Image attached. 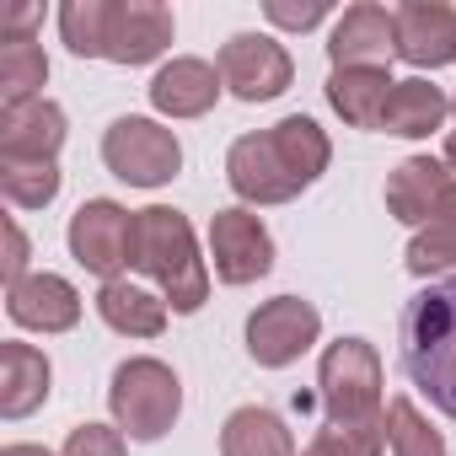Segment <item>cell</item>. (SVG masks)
Returning <instances> with one entry per match:
<instances>
[{
  "label": "cell",
  "mask_w": 456,
  "mask_h": 456,
  "mask_svg": "<svg viewBox=\"0 0 456 456\" xmlns=\"http://www.w3.org/2000/svg\"><path fill=\"white\" fill-rule=\"evenodd\" d=\"M328 161H333V145L317 129V118L290 113L274 129L242 134L225 151V183L242 204H290L328 172Z\"/></svg>",
  "instance_id": "obj_1"
},
{
  "label": "cell",
  "mask_w": 456,
  "mask_h": 456,
  "mask_svg": "<svg viewBox=\"0 0 456 456\" xmlns=\"http://www.w3.org/2000/svg\"><path fill=\"white\" fill-rule=\"evenodd\" d=\"M397 354L408 381L429 397V408L456 424V274L429 280L403 306Z\"/></svg>",
  "instance_id": "obj_2"
},
{
  "label": "cell",
  "mask_w": 456,
  "mask_h": 456,
  "mask_svg": "<svg viewBox=\"0 0 456 456\" xmlns=\"http://www.w3.org/2000/svg\"><path fill=\"white\" fill-rule=\"evenodd\" d=\"M129 269H140L145 280H156L161 301L177 317H193L209 301V264L199 258L193 225L183 209L151 204L134 209V248H129Z\"/></svg>",
  "instance_id": "obj_3"
},
{
  "label": "cell",
  "mask_w": 456,
  "mask_h": 456,
  "mask_svg": "<svg viewBox=\"0 0 456 456\" xmlns=\"http://www.w3.org/2000/svg\"><path fill=\"white\" fill-rule=\"evenodd\" d=\"M317 403H322V424L338 429H381V354L365 338H338L322 349L317 365Z\"/></svg>",
  "instance_id": "obj_4"
},
{
  "label": "cell",
  "mask_w": 456,
  "mask_h": 456,
  "mask_svg": "<svg viewBox=\"0 0 456 456\" xmlns=\"http://www.w3.org/2000/svg\"><path fill=\"white\" fill-rule=\"evenodd\" d=\"M108 408H113V424L129 440L151 445V440H161L177 424V413H183V381H177V370L167 360H151V354L124 360L113 370Z\"/></svg>",
  "instance_id": "obj_5"
},
{
  "label": "cell",
  "mask_w": 456,
  "mask_h": 456,
  "mask_svg": "<svg viewBox=\"0 0 456 456\" xmlns=\"http://www.w3.org/2000/svg\"><path fill=\"white\" fill-rule=\"evenodd\" d=\"M102 161H108V172H113L118 183H129V188H161V183H172V177L183 172V145H177V134H172L167 124L129 113V118H113V124H108V134H102Z\"/></svg>",
  "instance_id": "obj_6"
},
{
  "label": "cell",
  "mask_w": 456,
  "mask_h": 456,
  "mask_svg": "<svg viewBox=\"0 0 456 456\" xmlns=\"http://www.w3.org/2000/svg\"><path fill=\"white\" fill-rule=\"evenodd\" d=\"M65 242H70V258H76L86 274H97L102 285H108V280H124L129 248H134V215H129L124 204H113V199H86V204L70 215Z\"/></svg>",
  "instance_id": "obj_7"
},
{
  "label": "cell",
  "mask_w": 456,
  "mask_h": 456,
  "mask_svg": "<svg viewBox=\"0 0 456 456\" xmlns=\"http://www.w3.org/2000/svg\"><path fill=\"white\" fill-rule=\"evenodd\" d=\"M220 81L237 102H274L290 92L296 65L285 54V44H274L269 33H232L220 44Z\"/></svg>",
  "instance_id": "obj_8"
},
{
  "label": "cell",
  "mask_w": 456,
  "mask_h": 456,
  "mask_svg": "<svg viewBox=\"0 0 456 456\" xmlns=\"http://www.w3.org/2000/svg\"><path fill=\"white\" fill-rule=\"evenodd\" d=\"M317 338H322V312L301 296H274L248 317V354L264 370L296 365Z\"/></svg>",
  "instance_id": "obj_9"
},
{
  "label": "cell",
  "mask_w": 456,
  "mask_h": 456,
  "mask_svg": "<svg viewBox=\"0 0 456 456\" xmlns=\"http://www.w3.org/2000/svg\"><path fill=\"white\" fill-rule=\"evenodd\" d=\"M209 258H215V280L220 285H253L274 269V237L269 225L237 204V209H215L209 220Z\"/></svg>",
  "instance_id": "obj_10"
},
{
  "label": "cell",
  "mask_w": 456,
  "mask_h": 456,
  "mask_svg": "<svg viewBox=\"0 0 456 456\" xmlns=\"http://www.w3.org/2000/svg\"><path fill=\"white\" fill-rule=\"evenodd\" d=\"M172 12L151 6V0H108V22H102V60L113 65H151L172 44Z\"/></svg>",
  "instance_id": "obj_11"
},
{
  "label": "cell",
  "mask_w": 456,
  "mask_h": 456,
  "mask_svg": "<svg viewBox=\"0 0 456 456\" xmlns=\"http://www.w3.org/2000/svg\"><path fill=\"white\" fill-rule=\"evenodd\" d=\"M392 28H397V60H408L413 70L456 65V6H445V0H403L392 12Z\"/></svg>",
  "instance_id": "obj_12"
},
{
  "label": "cell",
  "mask_w": 456,
  "mask_h": 456,
  "mask_svg": "<svg viewBox=\"0 0 456 456\" xmlns=\"http://www.w3.org/2000/svg\"><path fill=\"white\" fill-rule=\"evenodd\" d=\"M397 54V28H392V12L387 6H349L333 33H328V60L333 70H387V60Z\"/></svg>",
  "instance_id": "obj_13"
},
{
  "label": "cell",
  "mask_w": 456,
  "mask_h": 456,
  "mask_svg": "<svg viewBox=\"0 0 456 456\" xmlns=\"http://www.w3.org/2000/svg\"><path fill=\"white\" fill-rule=\"evenodd\" d=\"M6 312L28 333H70L81 322V290L65 274H28L22 285L6 290Z\"/></svg>",
  "instance_id": "obj_14"
},
{
  "label": "cell",
  "mask_w": 456,
  "mask_h": 456,
  "mask_svg": "<svg viewBox=\"0 0 456 456\" xmlns=\"http://www.w3.org/2000/svg\"><path fill=\"white\" fill-rule=\"evenodd\" d=\"M65 134V108L49 97L0 108V161H60Z\"/></svg>",
  "instance_id": "obj_15"
},
{
  "label": "cell",
  "mask_w": 456,
  "mask_h": 456,
  "mask_svg": "<svg viewBox=\"0 0 456 456\" xmlns=\"http://www.w3.org/2000/svg\"><path fill=\"white\" fill-rule=\"evenodd\" d=\"M451 188H456V177L445 172V161H435V156H408V161L392 167V177H387V215H397L403 225H429Z\"/></svg>",
  "instance_id": "obj_16"
},
{
  "label": "cell",
  "mask_w": 456,
  "mask_h": 456,
  "mask_svg": "<svg viewBox=\"0 0 456 456\" xmlns=\"http://www.w3.org/2000/svg\"><path fill=\"white\" fill-rule=\"evenodd\" d=\"M220 92H225V81L209 60H172L151 81V108L167 118H204L220 102Z\"/></svg>",
  "instance_id": "obj_17"
},
{
  "label": "cell",
  "mask_w": 456,
  "mask_h": 456,
  "mask_svg": "<svg viewBox=\"0 0 456 456\" xmlns=\"http://www.w3.org/2000/svg\"><path fill=\"white\" fill-rule=\"evenodd\" d=\"M54 392V370H49V354L33 349V344H0V413L6 419H28L49 403Z\"/></svg>",
  "instance_id": "obj_18"
},
{
  "label": "cell",
  "mask_w": 456,
  "mask_h": 456,
  "mask_svg": "<svg viewBox=\"0 0 456 456\" xmlns=\"http://www.w3.org/2000/svg\"><path fill=\"white\" fill-rule=\"evenodd\" d=\"M445 113H451V97H445L435 81L408 76V81L392 86V97H387V108H381V129L397 134V140H424V134H435V129L445 124Z\"/></svg>",
  "instance_id": "obj_19"
},
{
  "label": "cell",
  "mask_w": 456,
  "mask_h": 456,
  "mask_svg": "<svg viewBox=\"0 0 456 456\" xmlns=\"http://www.w3.org/2000/svg\"><path fill=\"white\" fill-rule=\"evenodd\" d=\"M167 301L161 296H151V290H140V285H129V280H108L102 290H97V317L113 328V333H124V338H161V328H167Z\"/></svg>",
  "instance_id": "obj_20"
},
{
  "label": "cell",
  "mask_w": 456,
  "mask_h": 456,
  "mask_svg": "<svg viewBox=\"0 0 456 456\" xmlns=\"http://www.w3.org/2000/svg\"><path fill=\"white\" fill-rule=\"evenodd\" d=\"M220 456H296V440L274 408L248 403L220 424Z\"/></svg>",
  "instance_id": "obj_21"
},
{
  "label": "cell",
  "mask_w": 456,
  "mask_h": 456,
  "mask_svg": "<svg viewBox=\"0 0 456 456\" xmlns=\"http://www.w3.org/2000/svg\"><path fill=\"white\" fill-rule=\"evenodd\" d=\"M392 70H333L328 76V102L349 129H381V108L392 97Z\"/></svg>",
  "instance_id": "obj_22"
},
{
  "label": "cell",
  "mask_w": 456,
  "mask_h": 456,
  "mask_svg": "<svg viewBox=\"0 0 456 456\" xmlns=\"http://www.w3.org/2000/svg\"><path fill=\"white\" fill-rule=\"evenodd\" d=\"M49 81V60L38 38H0V108H22Z\"/></svg>",
  "instance_id": "obj_23"
},
{
  "label": "cell",
  "mask_w": 456,
  "mask_h": 456,
  "mask_svg": "<svg viewBox=\"0 0 456 456\" xmlns=\"http://www.w3.org/2000/svg\"><path fill=\"white\" fill-rule=\"evenodd\" d=\"M419 280H435L445 269H456V188L445 193V204L435 209L429 225H419L413 242H408V258H403Z\"/></svg>",
  "instance_id": "obj_24"
},
{
  "label": "cell",
  "mask_w": 456,
  "mask_h": 456,
  "mask_svg": "<svg viewBox=\"0 0 456 456\" xmlns=\"http://www.w3.org/2000/svg\"><path fill=\"white\" fill-rule=\"evenodd\" d=\"M0 193L12 209H44L60 199V161H0Z\"/></svg>",
  "instance_id": "obj_25"
},
{
  "label": "cell",
  "mask_w": 456,
  "mask_h": 456,
  "mask_svg": "<svg viewBox=\"0 0 456 456\" xmlns=\"http://www.w3.org/2000/svg\"><path fill=\"white\" fill-rule=\"evenodd\" d=\"M387 445H392V456H445V435L408 397L387 403Z\"/></svg>",
  "instance_id": "obj_26"
},
{
  "label": "cell",
  "mask_w": 456,
  "mask_h": 456,
  "mask_svg": "<svg viewBox=\"0 0 456 456\" xmlns=\"http://www.w3.org/2000/svg\"><path fill=\"white\" fill-rule=\"evenodd\" d=\"M102 22L108 0H65L60 6V38L76 60H102Z\"/></svg>",
  "instance_id": "obj_27"
},
{
  "label": "cell",
  "mask_w": 456,
  "mask_h": 456,
  "mask_svg": "<svg viewBox=\"0 0 456 456\" xmlns=\"http://www.w3.org/2000/svg\"><path fill=\"white\" fill-rule=\"evenodd\" d=\"M124 440L129 435L113 429V424H76L70 440H65V456H129Z\"/></svg>",
  "instance_id": "obj_28"
},
{
  "label": "cell",
  "mask_w": 456,
  "mask_h": 456,
  "mask_svg": "<svg viewBox=\"0 0 456 456\" xmlns=\"http://www.w3.org/2000/svg\"><path fill=\"white\" fill-rule=\"evenodd\" d=\"M264 17H269L274 28L306 33V28H317V22L328 17V0H306V6H290V0H269V6H264Z\"/></svg>",
  "instance_id": "obj_29"
},
{
  "label": "cell",
  "mask_w": 456,
  "mask_h": 456,
  "mask_svg": "<svg viewBox=\"0 0 456 456\" xmlns=\"http://www.w3.org/2000/svg\"><path fill=\"white\" fill-rule=\"evenodd\" d=\"M28 280V237H22V225L6 220V290Z\"/></svg>",
  "instance_id": "obj_30"
},
{
  "label": "cell",
  "mask_w": 456,
  "mask_h": 456,
  "mask_svg": "<svg viewBox=\"0 0 456 456\" xmlns=\"http://www.w3.org/2000/svg\"><path fill=\"white\" fill-rule=\"evenodd\" d=\"M0 456H54V451H44V445H6Z\"/></svg>",
  "instance_id": "obj_31"
},
{
  "label": "cell",
  "mask_w": 456,
  "mask_h": 456,
  "mask_svg": "<svg viewBox=\"0 0 456 456\" xmlns=\"http://www.w3.org/2000/svg\"><path fill=\"white\" fill-rule=\"evenodd\" d=\"M301 456H338V451H333V445H328V440H312V445H306V451H301Z\"/></svg>",
  "instance_id": "obj_32"
},
{
  "label": "cell",
  "mask_w": 456,
  "mask_h": 456,
  "mask_svg": "<svg viewBox=\"0 0 456 456\" xmlns=\"http://www.w3.org/2000/svg\"><path fill=\"white\" fill-rule=\"evenodd\" d=\"M445 167H451V172H456V129H451V134H445Z\"/></svg>",
  "instance_id": "obj_33"
},
{
  "label": "cell",
  "mask_w": 456,
  "mask_h": 456,
  "mask_svg": "<svg viewBox=\"0 0 456 456\" xmlns=\"http://www.w3.org/2000/svg\"><path fill=\"white\" fill-rule=\"evenodd\" d=\"M451 118H456V97H451Z\"/></svg>",
  "instance_id": "obj_34"
}]
</instances>
